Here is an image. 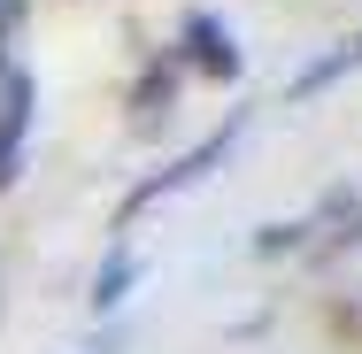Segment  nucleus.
Here are the masks:
<instances>
[{
    "label": "nucleus",
    "instance_id": "nucleus-1",
    "mask_svg": "<svg viewBox=\"0 0 362 354\" xmlns=\"http://www.w3.org/2000/svg\"><path fill=\"white\" fill-rule=\"evenodd\" d=\"M31 116H39V85L23 70L0 77V193L23 177V139H31Z\"/></svg>",
    "mask_w": 362,
    "mask_h": 354
},
{
    "label": "nucleus",
    "instance_id": "nucleus-2",
    "mask_svg": "<svg viewBox=\"0 0 362 354\" xmlns=\"http://www.w3.org/2000/svg\"><path fill=\"white\" fill-rule=\"evenodd\" d=\"M231 139H239V116H231V124H223V131H209V139L193 146V154H177V162H170V170H162V177H146L139 193H132V201H124V216H139L146 201H162V193H185V185H201V177H209V170H216L223 154H231Z\"/></svg>",
    "mask_w": 362,
    "mask_h": 354
},
{
    "label": "nucleus",
    "instance_id": "nucleus-3",
    "mask_svg": "<svg viewBox=\"0 0 362 354\" xmlns=\"http://www.w3.org/2000/svg\"><path fill=\"white\" fill-rule=\"evenodd\" d=\"M185 54H193V70H209V77H239V39L223 31L209 8L185 16Z\"/></svg>",
    "mask_w": 362,
    "mask_h": 354
},
{
    "label": "nucleus",
    "instance_id": "nucleus-4",
    "mask_svg": "<svg viewBox=\"0 0 362 354\" xmlns=\"http://www.w3.org/2000/svg\"><path fill=\"white\" fill-rule=\"evenodd\" d=\"M139 254H132V247H116V254H108V262H100V278H93V293H85V300H93V308H100V316H108V308H124V300H132V285H139Z\"/></svg>",
    "mask_w": 362,
    "mask_h": 354
},
{
    "label": "nucleus",
    "instance_id": "nucleus-5",
    "mask_svg": "<svg viewBox=\"0 0 362 354\" xmlns=\"http://www.w3.org/2000/svg\"><path fill=\"white\" fill-rule=\"evenodd\" d=\"M170 100H177V70H146V85H139V124H154V108L170 116Z\"/></svg>",
    "mask_w": 362,
    "mask_h": 354
},
{
    "label": "nucleus",
    "instance_id": "nucleus-6",
    "mask_svg": "<svg viewBox=\"0 0 362 354\" xmlns=\"http://www.w3.org/2000/svg\"><path fill=\"white\" fill-rule=\"evenodd\" d=\"M339 70H362V39H347V47H339L332 62H316V70L300 77V93H316V85H332V77H339Z\"/></svg>",
    "mask_w": 362,
    "mask_h": 354
},
{
    "label": "nucleus",
    "instance_id": "nucleus-7",
    "mask_svg": "<svg viewBox=\"0 0 362 354\" xmlns=\"http://www.w3.org/2000/svg\"><path fill=\"white\" fill-rule=\"evenodd\" d=\"M16 16H23V0H0V31H8V23H16Z\"/></svg>",
    "mask_w": 362,
    "mask_h": 354
}]
</instances>
